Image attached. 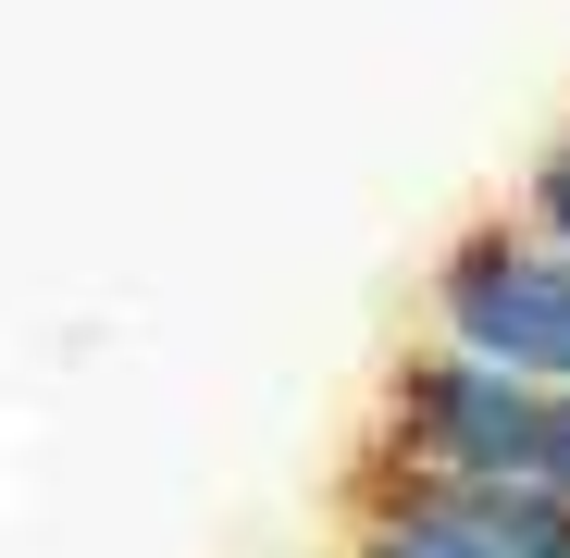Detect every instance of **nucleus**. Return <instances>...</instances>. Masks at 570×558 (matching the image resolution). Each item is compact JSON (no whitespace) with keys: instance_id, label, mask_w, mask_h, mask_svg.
I'll use <instances>...</instances> for the list:
<instances>
[{"instance_id":"obj_1","label":"nucleus","mask_w":570,"mask_h":558,"mask_svg":"<svg viewBox=\"0 0 570 558\" xmlns=\"http://www.w3.org/2000/svg\"><path fill=\"white\" fill-rule=\"evenodd\" d=\"M372 459H422V472H497L533 497H570V385L497 372L446 335H422L385 372V410H372Z\"/></svg>"},{"instance_id":"obj_2","label":"nucleus","mask_w":570,"mask_h":558,"mask_svg":"<svg viewBox=\"0 0 570 558\" xmlns=\"http://www.w3.org/2000/svg\"><path fill=\"white\" fill-rule=\"evenodd\" d=\"M335 558H570V497H533L497 472H422V459L360 447Z\"/></svg>"},{"instance_id":"obj_3","label":"nucleus","mask_w":570,"mask_h":558,"mask_svg":"<svg viewBox=\"0 0 570 558\" xmlns=\"http://www.w3.org/2000/svg\"><path fill=\"white\" fill-rule=\"evenodd\" d=\"M434 335L497 360V372H533V385H570V248L533 236V224H459L434 286H422Z\"/></svg>"},{"instance_id":"obj_4","label":"nucleus","mask_w":570,"mask_h":558,"mask_svg":"<svg viewBox=\"0 0 570 558\" xmlns=\"http://www.w3.org/2000/svg\"><path fill=\"white\" fill-rule=\"evenodd\" d=\"M521 224L570 248V137H546V149H533V174H521Z\"/></svg>"}]
</instances>
